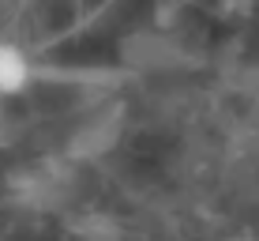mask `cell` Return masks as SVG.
I'll return each instance as SVG.
<instances>
[{"instance_id": "1", "label": "cell", "mask_w": 259, "mask_h": 241, "mask_svg": "<svg viewBox=\"0 0 259 241\" xmlns=\"http://www.w3.org/2000/svg\"><path fill=\"white\" fill-rule=\"evenodd\" d=\"M30 79H34V64L26 57V49L15 42H0V94L4 98L23 94L30 87Z\"/></svg>"}]
</instances>
